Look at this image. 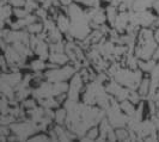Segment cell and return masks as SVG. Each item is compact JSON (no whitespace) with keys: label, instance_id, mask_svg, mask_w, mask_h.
<instances>
[{"label":"cell","instance_id":"cell-1","mask_svg":"<svg viewBox=\"0 0 159 142\" xmlns=\"http://www.w3.org/2000/svg\"><path fill=\"white\" fill-rule=\"evenodd\" d=\"M139 95L141 97H145L150 93V90H151V80L148 78H143V80L140 81V85H139Z\"/></svg>","mask_w":159,"mask_h":142},{"label":"cell","instance_id":"cell-2","mask_svg":"<svg viewBox=\"0 0 159 142\" xmlns=\"http://www.w3.org/2000/svg\"><path fill=\"white\" fill-rule=\"evenodd\" d=\"M56 25L59 26V29H60L61 31H64V32L68 31L70 28H71L67 17H65L64 15H60V16L57 17V19H56Z\"/></svg>","mask_w":159,"mask_h":142},{"label":"cell","instance_id":"cell-3","mask_svg":"<svg viewBox=\"0 0 159 142\" xmlns=\"http://www.w3.org/2000/svg\"><path fill=\"white\" fill-rule=\"evenodd\" d=\"M99 128L98 126H92V128H90L88 129V131H86V134H85V137H84V140H96V139H98L99 137Z\"/></svg>","mask_w":159,"mask_h":142},{"label":"cell","instance_id":"cell-4","mask_svg":"<svg viewBox=\"0 0 159 142\" xmlns=\"http://www.w3.org/2000/svg\"><path fill=\"white\" fill-rule=\"evenodd\" d=\"M43 25H44V24L35 22V23L28 25L26 30H28V32H29V33H35V35H39V33L43 31V29H44V28H43Z\"/></svg>","mask_w":159,"mask_h":142},{"label":"cell","instance_id":"cell-5","mask_svg":"<svg viewBox=\"0 0 159 142\" xmlns=\"http://www.w3.org/2000/svg\"><path fill=\"white\" fill-rule=\"evenodd\" d=\"M55 119L57 124H64L65 121H67V112L64 109H60L55 112Z\"/></svg>","mask_w":159,"mask_h":142},{"label":"cell","instance_id":"cell-6","mask_svg":"<svg viewBox=\"0 0 159 142\" xmlns=\"http://www.w3.org/2000/svg\"><path fill=\"white\" fill-rule=\"evenodd\" d=\"M115 131H116L117 140H129V139H130L129 131H127L126 129H123V126H122V128H117Z\"/></svg>","mask_w":159,"mask_h":142},{"label":"cell","instance_id":"cell-7","mask_svg":"<svg viewBox=\"0 0 159 142\" xmlns=\"http://www.w3.org/2000/svg\"><path fill=\"white\" fill-rule=\"evenodd\" d=\"M31 67L34 71L39 72V71H42L43 68H46L47 67V64L43 62V60L42 59H40V60H36V61H34V62L31 63Z\"/></svg>","mask_w":159,"mask_h":142},{"label":"cell","instance_id":"cell-8","mask_svg":"<svg viewBox=\"0 0 159 142\" xmlns=\"http://www.w3.org/2000/svg\"><path fill=\"white\" fill-rule=\"evenodd\" d=\"M28 140H30V141H36V140H43V141H46V140H49V136H46V135H36V136H32V137H28Z\"/></svg>","mask_w":159,"mask_h":142},{"label":"cell","instance_id":"cell-9","mask_svg":"<svg viewBox=\"0 0 159 142\" xmlns=\"http://www.w3.org/2000/svg\"><path fill=\"white\" fill-rule=\"evenodd\" d=\"M154 40L157 41L159 43V26L157 28V30H156V32H154Z\"/></svg>","mask_w":159,"mask_h":142},{"label":"cell","instance_id":"cell-10","mask_svg":"<svg viewBox=\"0 0 159 142\" xmlns=\"http://www.w3.org/2000/svg\"><path fill=\"white\" fill-rule=\"evenodd\" d=\"M59 1H60L62 5H68V4H71L72 0H59Z\"/></svg>","mask_w":159,"mask_h":142}]
</instances>
